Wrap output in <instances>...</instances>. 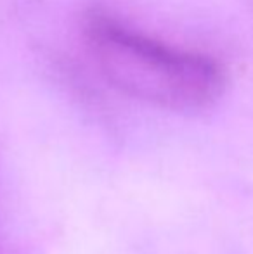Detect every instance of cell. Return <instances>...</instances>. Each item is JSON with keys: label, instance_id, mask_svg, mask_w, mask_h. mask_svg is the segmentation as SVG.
Returning <instances> with one entry per match:
<instances>
[{"label": "cell", "instance_id": "obj_1", "mask_svg": "<svg viewBox=\"0 0 253 254\" xmlns=\"http://www.w3.org/2000/svg\"><path fill=\"white\" fill-rule=\"evenodd\" d=\"M87 40L106 80L128 97L194 113L224 94L226 73L205 54L170 47L104 16L90 17Z\"/></svg>", "mask_w": 253, "mask_h": 254}]
</instances>
